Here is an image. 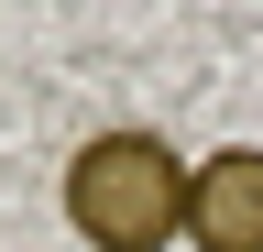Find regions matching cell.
I'll list each match as a JSON object with an SVG mask.
<instances>
[{
  "label": "cell",
  "mask_w": 263,
  "mask_h": 252,
  "mask_svg": "<svg viewBox=\"0 0 263 252\" xmlns=\"http://www.w3.org/2000/svg\"><path fill=\"white\" fill-rule=\"evenodd\" d=\"M186 241L263 252V143H219L209 165H186Z\"/></svg>",
  "instance_id": "cell-2"
},
{
  "label": "cell",
  "mask_w": 263,
  "mask_h": 252,
  "mask_svg": "<svg viewBox=\"0 0 263 252\" xmlns=\"http://www.w3.org/2000/svg\"><path fill=\"white\" fill-rule=\"evenodd\" d=\"M66 230L88 252H164L186 230V153L143 121L88 132L66 153Z\"/></svg>",
  "instance_id": "cell-1"
}]
</instances>
